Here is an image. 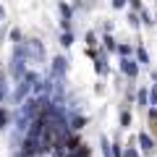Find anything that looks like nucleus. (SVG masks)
<instances>
[{
  "instance_id": "f257e3e1",
  "label": "nucleus",
  "mask_w": 157,
  "mask_h": 157,
  "mask_svg": "<svg viewBox=\"0 0 157 157\" xmlns=\"http://www.w3.org/2000/svg\"><path fill=\"white\" fill-rule=\"evenodd\" d=\"M152 134L157 136V113H152Z\"/></svg>"
}]
</instances>
